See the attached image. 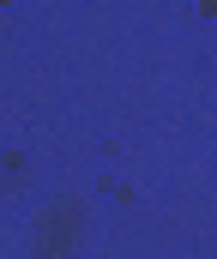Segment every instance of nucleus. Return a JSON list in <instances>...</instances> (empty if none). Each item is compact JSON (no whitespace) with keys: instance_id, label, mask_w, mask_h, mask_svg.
<instances>
[]
</instances>
